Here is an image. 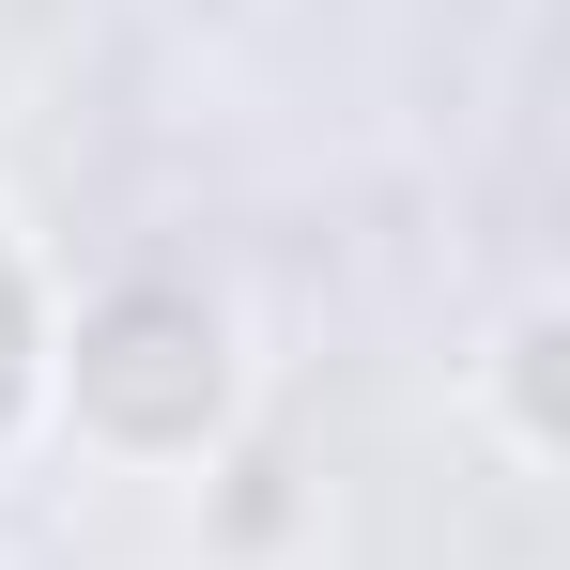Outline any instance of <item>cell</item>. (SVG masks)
<instances>
[{"instance_id":"cell-1","label":"cell","mask_w":570,"mask_h":570,"mask_svg":"<svg viewBox=\"0 0 570 570\" xmlns=\"http://www.w3.org/2000/svg\"><path fill=\"white\" fill-rule=\"evenodd\" d=\"M62 385H78V432H94V448L186 463L200 432L232 416V324H216V293H186V278H124V293L78 308Z\"/></svg>"},{"instance_id":"cell-2","label":"cell","mask_w":570,"mask_h":570,"mask_svg":"<svg viewBox=\"0 0 570 570\" xmlns=\"http://www.w3.org/2000/svg\"><path fill=\"white\" fill-rule=\"evenodd\" d=\"M31 401H47V308H31V263L0 232V448L31 432Z\"/></svg>"}]
</instances>
